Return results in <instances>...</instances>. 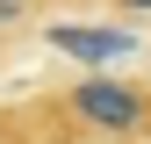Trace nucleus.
<instances>
[{
    "label": "nucleus",
    "instance_id": "obj_1",
    "mask_svg": "<svg viewBox=\"0 0 151 144\" xmlns=\"http://www.w3.org/2000/svg\"><path fill=\"white\" fill-rule=\"evenodd\" d=\"M65 108L86 122V130H108V137H137L144 115H151V101L137 94V86H129V79H108V72L79 79V86L65 94Z\"/></svg>",
    "mask_w": 151,
    "mask_h": 144
},
{
    "label": "nucleus",
    "instance_id": "obj_2",
    "mask_svg": "<svg viewBox=\"0 0 151 144\" xmlns=\"http://www.w3.org/2000/svg\"><path fill=\"white\" fill-rule=\"evenodd\" d=\"M50 50L58 58H79V65H115L137 50L129 29H50Z\"/></svg>",
    "mask_w": 151,
    "mask_h": 144
},
{
    "label": "nucleus",
    "instance_id": "obj_3",
    "mask_svg": "<svg viewBox=\"0 0 151 144\" xmlns=\"http://www.w3.org/2000/svg\"><path fill=\"white\" fill-rule=\"evenodd\" d=\"M14 14H22V0H0V29H7V22H14Z\"/></svg>",
    "mask_w": 151,
    "mask_h": 144
},
{
    "label": "nucleus",
    "instance_id": "obj_4",
    "mask_svg": "<svg viewBox=\"0 0 151 144\" xmlns=\"http://www.w3.org/2000/svg\"><path fill=\"white\" fill-rule=\"evenodd\" d=\"M122 7H151V0H122Z\"/></svg>",
    "mask_w": 151,
    "mask_h": 144
}]
</instances>
